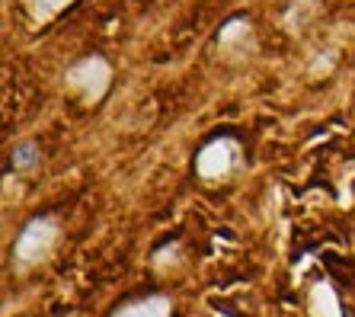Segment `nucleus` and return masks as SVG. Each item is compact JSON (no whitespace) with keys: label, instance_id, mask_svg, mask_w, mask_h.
<instances>
[{"label":"nucleus","instance_id":"f257e3e1","mask_svg":"<svg viewBox=\"0 0 355 317\" xmlns=\"http://www.w3.org/2000/svg\"><path fill=\"white\" fill-rule=\"evenodd\" d=\"M164 314H166L164 301H144V305H132V308H125L119 317H164Z\"/></svg>","mask_w":355,"mask_h":317},{"label":"nucleus","instance_id":"f03ea898","mask_svg":"<svg viewBox=\"0 0 355 317\" xmlns=\"http://www.w3.org/2000/svg\"><path fill=\"white\" fill-rule=\"evenodd\" d=\"M13 160H17V164H33V144H23V148H17L13 151Z\"/></svg>","mask_w":355,"mask_h":317},{"label":"nucleus","instance_id":"7ed1b4c3","mask_svg":"<svg viewBox=\"0 0 355 317\" xmlns=\"http://www.w3.org/2000/svg\"><path fill=\"white\" fill-rule=\"evenodd\" d=\"M35 3L42 7V13H55L58 7H64L67 0H35Z\"/></svg>","mask_w":355,"mask_h":317}]
</instances>
